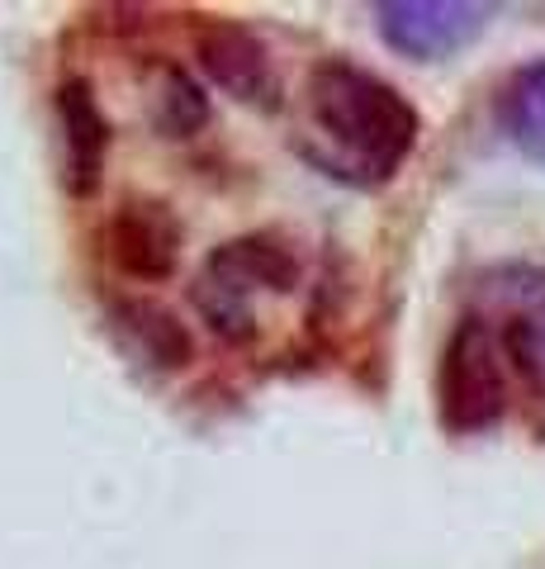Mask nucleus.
Segmentation results:
<instances>
[{"mask_svg": "<svg viewBox=\"0 0 545 569\" xmlns=\"http://www.w3.org/2000/svg\"><path fill=\"white\" fill-rule=\"evenodd\" d=\"M209 119H214L209 91L185 67L166 62L162 77H157V100H152V123L162 129V138H195L209 129Z\"/></svg>", "mask_w": 545, "mask_h": 569, "instance_id": "obj_11", "label": "nucleus"}, {"mask_svg": "<svg viewBox=\"0 0 545 569\" xmlns=\"http://www.w3.org/2000/svg\"><path fill=\"white\" fill-rule=\"evenodd\" d=\"M195 62L209 77V86H219L228 100L248 104V110L275 114L280 104H285V81H280V67L271 58V48L248 24H233V20L200 24Z\"/></svg>", "mask_w": 545, "mask_h": 569, "instance_id": "obj_6", "label": "nucleus"}, {"mask_svg": "<svg viewBox=\"0 0 545 569\" xmlns=\"http://www.w3.org/2000/svg\"><path fill=\"white\" fill-rule=\"evenodd\" d=\"M304 114L313 138L327 148L319 167L361 190L394 181L422 138L417 104L394 81L351 58H323L309 67Z\"/></svg>", "mask_w": 545, "mask_h": 569, "instance_id": "obj_1", "label": "nucleus"}, {"mask_svg": "<svg viewBox=\"0 0 545 569\" xmlns=\"http://www.w3.org/2000/svg\"><path fill=\"white\" fill-rule=\"evenodd\" d=\"M494 24V6L480 0H380L375 29L384 48L408 62H446L484 39Z\"/></svg>", "mask_w": 545, "mask_h": 569, "instance_id": "obj_4", "label": "nucleus"}, {"mask_svg": "<svg viewBox=\"0 0 545 569\" xmlns=\"http://www.w3.org/2000/svg\"><path fill=\"white\" fill-rule=\"evenodd\" d=\"M181 242L185 223L175 219V209L152 194H129L124 204L100 223V252L124 280L138 284H162L181 266Z\"/></svg>", "mask_w": 545, "mask_h": 569, "instance_id": "obj_5", "label": "nucleus"}, {"mask_svg": "<svg viewBox=\"0 0 545 569\" xmlns=\"http://www.w3.org/2000/svg\"><path fill=\"white\" fill-rule=\"evenodd\" d=\"M503 342L484 313H465L451 328L436 366V418L451 437L494 432L507 413V370Z\"/></svg>", "mask_w": 545, "mask_h": 569, "instance_id": "obj_3", "label": "nucleus"}, {"mask_svg": "<svg viewBox=\"0 0 545 569\" xmlns=\"http://www.w3.org/2000/svg\"><path fill=\"white\" fill-rule=\"evenodd\" d=\"M299 276V252L290 238L280 233H242L228 238L223 247L204 257V266L190 280V305L209 323V332L228 347H248L256 337V295L285 299L294 295Z\"/></svg>", "mask_w": 545, "mask_h": 569, "instance_id": "obj_2", "label": "nucleus"}, {"mask_svg": "<svg viewBox=\"0 0 545 569\" xmlns=\"http://www.w3.org/2000/svg\"><path fill=\"white\" fill-rule=\"evenodd\" d=\"M498 123L513 138V148L545 162V58L526 62L507 77L498 96Z\"/></svg>", "mask_w": 545, "mask_h": 569, "instance_id": "obj_10", "label": "nucleus"}, {"mask_svg": "<svg viewBox=\"0 0 545 569\" xmlns=\"http://www.w3.org/2000/svg\"><path fill=\"white\" fill-rule=\"evenodd\" d=\"M110 332L129 361L148 370H185L195 361V337L181 323V313L157 305V299L143 295L110 299Z\"/></svg>", "mask_w": 545, "mask_h": 569, "instance_id": "obj_8", "label": "nucleus"}, {"mask_svg": "<svg viewBox=\"0 0 545 569\" xmlns=\"http://www.w3.org/2000/svg\"><path fill=\"white\" fill-rule=\"evenodd\" d=\"M52 119H58V148H62V190L72 200H91L104 181L110 162V114L100 110V96L85 77H67L52 91Z\"/></svg>", "mask_w": 545, "mask_h": 569, "instance_id": "obj_7", "label": "nucleus"}, {"mask_svg": "<svg viewBox=\"0 0 545 569\" xmlns=\"http://www.w3.org/2000/svg\"><path fill=\"white\" fill-rule=\"evenodd\" d=\"M513 284H498L507 305V323L498 328L503 356L517 366V376L545 395V271L541 266H513Z\"/></svg>", "mask_w": 545, "mask_h": 569, "instance_id": "obj_9", "label": "nucleus"}]
</instances>
